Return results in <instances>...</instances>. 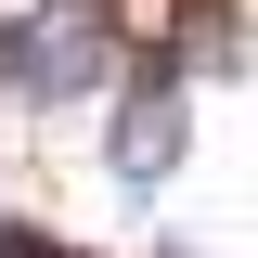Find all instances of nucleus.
<instances>
[{
    "label": "nucleus",
    "instance_id": "1",
    "mask_svg": "<svg viewBox=\"0 0 258 258\" xmlns=\"http://www.w3.org/2000/svg\"><path fill=\"white\" fill-rule=\"evenodd\" d=\"M129 78V39H116V0H39V13H13L0 26V91L39 103V116H64V103H91Z\"/></svg>",
    "mask_w": 258,
    "mask_h": 258
},
{
    "label": "nucleus",
    "instance_id": "2",
    "mask_svg": "<svg viewBox=\"0 0 258 258\" xmlns=\"http://www.w3.org/2000/svg\"><path fill=\"white\" fill-rule=\"evenodd\" d=\"M194 155V116H181V52H142L129 64V103H116V129H103V168H116L129 194H168V168Z\"/></svg>",
    "mask_w": 258,
    "mask_h": 258
}]
</instances>
